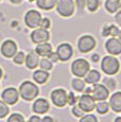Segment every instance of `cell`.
I'll return each mask as SVG.
<instances>
[{
    "label": "cell",
    "instance_id": "46",
    "mask_svg": "<svg viewBox=\"0 0 121 122\" xmlns=\"http://www.w3.org/2000/svg\"><path fill=\"white\" fill-rule=\"evenodd\" d=\"M2 76H3V71H2V69L0 68V80L2 79Z\"/></svg>",
    "mask_w": 121,
    "mask_h": 122
},
{
    "label": "cell",
    "instance_id": "19",
    "mask_svg": "<svg viewBox=\"0 0 121 122\" xmlns=\"http://www.w3.org/2000/svg\"><path fill=\"white\" fill-rule=\"evenodd\" d=\"M36 6L43 11H51L56 6L57 0H35Z\"/></svg>",
    "mask_w": 121,
    "mask_h": 122
},
{
    "label": "cell",
    "instance_id": "13",
    "mask_svg": "<svg viewBox=\"0 0 121 122\" xmlns=\"http://www.w3.org/2000/svg\"><path fill=\"white\" fill-rule=\"evenodd\" d=\"M91 96L96 101H105L109 96V89L103 84H95L91 89Z\"/></svg>",
    "mask_w": 121,
    "mask_h": 122
},
{
    "label": "cell",
    "instance_id": "7",
    "mask_svg": "<svg viewBox=\"0 0 121 122\" xmlns=\"http://www.w3.org/2000/svg\"><path fill=\"white\" fill-rule=\"evenodd\" d=\"M78 106L84 112H90L96 108V100L91 95L85 93L81 96L78 100Z\"/></svg>",
    "mask_w": 121,
    "mask_h": 122
},
{
    "label": "cell",
    "instance_id": "10",
    "mask_svg": "<svg viewBox=\"0 0 121 122\" xmlns=\"http://www.w3.org/2000/svg\"><path fill=\"white\" fill-rule=\"evenodd\" d=\"M56 54L59 56V61L62 62H67L69 61L73 55V48L70 44L63 43L60 44L56 49Z\"/></svg>",
    "mask_w": 121,
    "mask_h": 122
},
{
    "label": "cell",
    "instance_id": "32",
    "mask_svg": "<svg viewBox=\"0 0 121 122\" xmlns=\"http://www.w3.org/2000/svg\"><path fill=\"white\" fill-rule=\"evenodd\" d=\"M71 112H72V115H73V116L78 117V118H81V117H82L83 115L85 114V112H83L79 106H76V105H73V106H72V109H71Z\"/></svg>",
    "mask_w": 121,
    "mask_h": 122
},
{
    "label": "cell",
    "instance_id": "15",
    "mask_svg": "<svg viewBox=\"0 0 121 122\" xmlns=\"http://www.w3.org/2000/svg\"><path fill=\"white\" fill-rule=\"evenodd\" d=\"M49 108H50V105H49V102L44 98H39V99H36L33 103V106H32V109L33 112L37 115H44L46 114Z\"/></svg>",
    "mask_w": 121,
    "mask_h": 122
},
{
    "label": "cell",
    "instance_id": "42",
    "mask_svg": "<svg viewBox=\"0 0 121 122\" xmlns=\"http://www.w3.org/2000/svg\"><path fill=\"white\" fill-rule=\"evenodd\" d=\"M99 55H98V54H94V55H92L91 56V60L92 61H94V62H98V61H99Z\"/></svg>",
    "mask_w": 121,
    "mask_h": 122
},
{
    "label": "cell",
    "instance_id": "9",
    "mask_svg": "<svg viewBox=\"0 0 121 122\" xmlns=\"http://www.w3.org/2000/svg\"><path fill=\"white\" fill-rule=\"evenodd\" d=\"M30 38L34 44H41V43H47L50 38V33L48 30L43 29V28L38 27L36 29H34V31H32Z\"/></svg>",
    "mask_w": 121,
    "mask_h": 122
},
{
    "label": "cell",
    "instance_id": "1",
    "mask_svg": "<svg viewBox=\"0 0 121 122\" xmlns=\"http://www.w3.org/2000/svg\"><path fill=\"white\" fill-rule=\"evenodd\" d=\"M18 92H19V97H21V99H24L25 101H32L37 98L39 89L38 86L33 82L25 81L20 84Z\"/></svg>",
    "mask_w": 121,
    "mask_h": 122
},
{
    "label": "cell",
    "instance_id": "3",
    "mask_svg": "<svg viewBox=\"0 0 121 122\" xmlns=\"http://www.w3.org/2000/svg\"><path fill=\"white\" fill-rule=\"evenodd\" d=\"M90 70V65L84 58H78L71 64V72L76 78H84Z\"/></svg>",
    "mask_w": 121,
    "mask_h": 122
},
{
    "label": "cell",
    "instance_id": "6",
    "mask_svg": "<svg viewBox=\"0 0 121 122\" xmlns=\"http://www.w3.org/2000/svg\"><path fill=\"white\" fill-rule=\"evenodd\" d=\"M41 14L36 10H29L25 14V23L28 28L36 29L39 27L41 21Z\"/></svg>",
    "mask_w": 121,
    "mask_h": 122
},
{
    "label": "cell",
    "instance_id": "5",
    "mask_svg": "<svg viewBox=\"0 0 121 122\" xmlns=\"http://www.w3.org/2000/svg\"><path fill=\"white\" fill-rule=\"evenodd\" d=\"M97 45L95 37L91 35H83L78 41V49L81 53H88L94 50Z\"/></svg>",
    "mask_w": 121,
    "mask_h": 122
},
{
    "label": "cell",
    "instance_id": "36",
    "mask_svg": "<svg viewBox=\"0 0 121 122\" xmlns=\"http://www.w3.org/2000/svg\"><path fill=\"white\" fill-rule=\"evenodd\" d=\"M104 82H105V86L108 89H114V88L116 87V82L114 81V80H111V79H105V80H104Z\"/></svg>",
    "mask_w": 121,
    "mask_h": 122
},
{
    "label": "cell",
    "instance_id": "21",
    "mask_svg": "<svg viewBox=\"0 0 121 122\" xmlns=\"http://www.w3.org/2000/svg\"><path fill=\"white\" fill-rule=\"evenodd\" d=\"M49 79V73L46 70H36L33 73V80L37 84H45Z\"/></svg>",
    "mask_w": 121,
    "mask_h": 122
},
{
    "label": "cell",
    "instance_id": "44",
    "mask_svg": "<svg viewBox=\"0 0 121 122\" xmlns=\"http://www.w3.org/2000/svg\"><path fill=\"white\" fill-rule=\"evenodd\" d=\"M114 122H121V117H117V118L115 119V121Z\"/></svg>",
    "mask_w": 121,
    "mask_h": 122
},
{
    "label": "cell",
    "instance_id": "49",
    "mask_svg": "<svg viewBox=\"0 0 121 122\" xmlns=\"http://www.w3.org/2000/svg\"><path fill=\"white\" fill-rule=\"evenodd\" d=\"M118 11H121V3H120V8H119V10H118Z\"/></svg>",
    "mask_w": 121,
    "mask_h": 122
},
{
    "label": "cell",
    "instance_id": "24",
    "mask_svg": "<svg viewBox=\"0 0 121 122\" xmlns=\"http://www.w3.org/2000/svg\"><path fill=\"white\" fill-rule=\"evenodd\" d=\"M109 108H111L109 104L105 101H100L98 104H96V111L100 115H105L109 111Z\"/></svg>",
    "mask_w": 121,
    "mask_h": 122
},
{
    "label": "cell",
    "instance_id": "12",
    "mask_svg": "<svg viewBox=\"0 0 121 122\" xmlns=\"http://www.w3.org/2000/svg\"><path fill=\"white\" fill-rule=\"evenodd\" d=\"M0 52L1 54L6 58H12L17 52V45L12 39H6L1 45L0 48Z\"/></svg>",
    "mask_w": 121,
    "mask_h": 122
},
{
    "label": "cell",
    "instance_id": "31",
    "mask_svg": "<svg viewBox=\"0 0 121 122\" xmlns=\"http://www.w3.org/2000/svg\"><path fill=\"white\" fill-rule=\"evenodd\" d=\"M76 102H78V98L76 97V95L72 91L69 92L68 96H67V104H69L70 106H73V105H76Z\"/></svg>",
    "mask_w": 121,
    "mask_h": 122
},
{
    "label": "cell",
    "instance_id": "17",
    "mask_svg": "<svg viewBox=\"0 0 121 122\" xmlns=\"http://www.w3.org/2000/svg\"><path fill=\"white\" fill-rule=\"evenodd\" d=\"M108 104L115 112H121V91H117L111 96Z\"/></svg>",
    "mask_w": 121,
    "mask_h": 122
},
{
    "label": "cell",
    "instance_id": "11",
    "mask_svg": "<svg viewBox=\"0 0 121 122\" xmlns=\"http://www.w3.org/2000/svg\"><path fill=\"white\" fill-rule=\"evenodd\" d=\"M1 98L2 101H4L8 105H14L19 100V92L14 87H9L2 91Z\"/></svg>",
    "mask_w": 121,
    "mask_h": 122
},
{
    "label": "cell",
    "instance_id": "37",
    "mask_svg": "<svg viewBox=\"0 0 121 122\" xmlns=\"http://www.w3.org/2000/svg\"><path fill=\"white\" fill-rule=\"evenodd\" d=\"M102 35L104 37L109 36V25H106L103 27V29H102Z\"/></svg>",
    "mask_w": 121,
    "mask_h": 122
},
{
    "label": "cell",
    "instance_id": "47",
    "mask_svg": "<svg viewBox=\"0 0 121 122\" xmlns=\"http://www.w3.org/2000/svg\"><path fill=\"white\" fill-rule=\"evenodd\" d=\"M118 39L121 41V30H119V33H118Z\"/></svg>",
    "mask_w": 121,
    "mask_h": 122
},
{
    "label": "cell",
    "instance_id": "28",
    "mask_svg": "<svg viewBox=\"0 0 121 122\" xmlns=\"http://www.w3.org/2000/svg\"><path fill=\"white\" fill-rule=\"evenodd\" d=\"M13 61H14L15 64L22 65L25 61V54L22 52V51H20V52H16V54L13 56Z\"/></svg>",
    "mask_w": 121,
    "mask_h": 122
},
{
    "label": "cell",
    "instance_id": "18",
    "mask_svg": "<svg viewBox=\"0 0 121 122\" xmlns=\"http://www.w3.org/2000/svg\"><path fill=\"white\" fill-rule=\"evenodd\" d=\"M25 66L28 69H35L39 65V58L38 55L35 52H30L28 55H25Z\"/></svg>",
    "mask_w": 121,
    "mask_h": 122
},
{
    "label": "cell",
    "instance_id": "4",
    "mask_svg": "<svg viewBox=\"0 0 121 122\" xmlns=\"http://www.w3.org/2000/svg\"><path fill=\"white\" fill-rule=\"evenodd\" d=\"M76 10V3L73 0H57L56 12L62 17H70Z\"/></svg>",
    "mask_w": 121,
    "mask_h": 122
},
{
    "label": "cell",
    "instance_id": "22",
    "mask_svg": "<svg viewBox=\"0 0 121 122\" xmlns=\"http://www.w3.org/2000/svg\"><path fill=\"white\" fill-rule=\"evenodd\" d=\"M121 0H106L105 1V10L108 12L109 14H115L116 12H118L120 8Z\"/></svg>",
    "mask_w": 121,
    "mask_h": 122
},
{
    "label": "cell",
    "instance_id": "34",
    "mask_svg": "<svg viewBox=\"0 0 121 122\" xmlns=\"http://www.w3.org/2000/svg\"><path fill=\"white\" fill-rule=\"evenodd\" d=\"M51 25V21L49 18H41V21H40V25H39V27L43 28V29H46L48 30L49 28H50Z\"/></svg>",
    "mask_w": 121,
    "mask_h": 122
},
{
    "label": "cell",
    "instance_id": "38",
    "mask_svg": "<svg viewBox=\"0 0 121 122\" xmlns=\"http://www.w3.org/2000/svg\"><path fill=\"white\" fill-rule=\"evenodd\" d=\"M49 60H50L52 63H55V62H57V61H59V56H57L56 53L52 52L50 54V56H49Z\"/></svg>",
    "mask_w": 121,
    "mask_h": 122
},
{
    "label": "cell",
    "instance_id": "41",
    "mask_svg": "<svg viewBox=\"0 0 121 122\" xmlns=\"http://www.w3.org/2000/svg\"><path fill=\"white\" fill-rule=\"evenodd\" d=\"M41 122H54V120H53L52 117L46 116V117H44V118L41 119Z\"/></svg>",
    "mask_w": 121,
    "mask_h": 122
},
{
    "label": "cell",
    "instance_id": "29",
    "mask_svg": "<svg viewBox=\"0 0 121 122\" xmlns=\"http://www.w3.org/2000/svg\"><path fill=\"white\" fill-rule=\"evenodd\" d=\"M6 122H25V118L22 115L18 114V112H14L8 118Z\"/></svg>",
    "mask_w": 121,
    "mask_h": 122
},
{
    "label": "cell",
    "instance_id": "27",
    "mask_svg": "<svg viewBox=\"0 0 121 122\" xmlns=\"http://www.w3.org/2000/svg\"><path fill=\"white\" fill-rule=\"evenodd\" d=\"M9 112H10V108H9L8 104L4 101L0 100V119L6 117L9 115Z\"/></svg>",
    "mask_w": 121,
    "mask_h": 122
},
{
    "label": "cell",
    "instance_id": "8",
    "mask_svg": "<svg viewBox=\"0 0 121 122\" xmlns=\"http://www.w3.org/2000/svg\"><path fill=\"white\" fill-rule=\"evenodd\" d=\"M67 96H68V93L66 92L65 89L57 88L51 92L50 97L52 103L56 107H64L67 104Z\"/></svg>",
    "mask_w": 121,
    "mask_h": 122
},
{
    "label": "cell",
    "instance_id": "33",
    "mask_svg": "<svg viewBox=\"0 0 121 122\" xmlns=\"http://www.w3.org/2000/svg\"><path fill=\"white\" fill-rule=\"evenodd\" d=\"M118 33H119V28L115 25H109V36L116 37L118 36Z\"/></svg>",
    "mask_w": 121,
    "mask_h": 122
},
{
    "label": "cell",
    "instance_id": "16",
    "mask_svg": "<svg viewBox=\"0 0 121 122\" xmlns=\"http://www.w3.org/2000/svg\"><path fill=\"white\" fill-rule=\"evenodd\" d=\"M35 53L38 56H43V57H49L50 54L52 53V46L48 43H41L37 44L35 48Z\"/></svg>",
    "mask_w": 121,
    "mask_h": 122
},
{
    "label": "cell",
    "instance_id": "2",
    "mask_svg": "<svg viewBox=\"0 0 121 122\" xmlns=\"http://www.w3.org/2000/svg\"><path fill=\"white\" fill-rule=\"evenodd\" d=\"M101 69L107 76H114L120 70V63L114 55H107L102 58Z\"/></svg>",
    "mask_w": 121,
    "mask_h": 122
},
{
    "label": "cell",
    "instance_id": "39",
    "mask_svg": "<svg viewBox=\"0 0 121 122\" xmlns=\"http://www.w3.org/2000/svg\"><path fill=\"white\" fill-rule=\"evenodd\" d=\"M115 20H116V22H117L118 25H121V11L116 12V15H115Z\"/></svg>",
    "mask_w": 121,
    "mask_h": 122
},
{
    "label": "cell",
    "instance_id": "14",
    "mask_svg": "<svg viewBox=\"0 0 121 122\" xmlns=\"http://www.w3.org/2000/svg\"><path fill=\"white\" fill-rule=\"evenodd\" d=\"M105 50L109 55H119L121 54V41L116 37H111L105 43Z\"/></svg>",
    "mask_w": 121,
    "mask_h": 122
},
{
    "label": "cell",
    "instance_id": "35",
    "mask_svg": "<svg viewBox=\"0 0 121 122\" xmlns=\"http://www.w3.org/2000/svg\"><path fill=\"white\" fill-rule=\"evenodd\" d=\"M74 3L80 11H83L86 8V0H76Z\"/></svg>",
    "mask_w": 121,
    "mask_h": 122
},
{
    "label": "cell",
    "instance_id": "26",
    "mask_svg": "<svg viewBox=\"0 0 121 122\" xmlns=\"http://www.w3.org/2000/svg\"><path fill=\"white\" fill-rule=\"evenodd\" d=\"M39 67H40V69L49 71V70L52 69V62H51L49 58L44 57L43 60L39 61Z\"/></svg>",
    "mask_w": 121,
    "mask_h": 122
},
{
    "label": "cell",
    "instance_id": "20",
    "mask_svg": "<svg viewBox=\"0 0 121 122\" xmlns=\"http://www.w3.org/2000/svg\"><path fill=\"white\" fill-rule=\"evenodd\" d=\"M85 78V83L89 84V85H95L101 79V73H100L98 70H89L87 72V74L84 76Z\"/></svg>",
    "mask_w": 121,
    "mask_h": 122
},
{
    "label": "cell",
    "instance_id": "23",
    "mask_svg": "<svg viewBox=\"0 0 121 122\" xmlns=\"http://www.w3.org/2000/svg\"><path fill=\"white\" fill-rule=\"evenodd\" d=\"M71 86H72V88L76 91L82 92L85 89V81H83L81 78L72 79V81H71Z\"/></svg>",
    "mask_w": 121,
    "mask_h": 122
},
{
    "label": "cell",
    "instance_id": "40",
    "mask_svg": "<svg viewBox=\"0 0 121 122\" xmlns=\"http://www.w3.org/2000/svg\"><path fill=\"white\" fill-rule=\"evenodd\" d=\"M29 122H41V119L39 116H31L29 119Z\"/></svg>",
    "mask_w": 121,
    "mask_h": 122
},
{
    "label": "cell",
    "instance_id": "25",
    "mask_svg": "<svg viewBox=\"0 0 121 122\" xmlns=\"http://www.w3.org/2000/svg\"><path fill=\"white\" fill-rule=\"evenodd\" d=\"M100 6V0H86V8L89 12H96Z\"/></svg>",
    "mask_w": 121,
    "mask_h": 122
},
{
    "label": "cell",
    "instance_id": "43",
    "mask_svg": "<svg viewBox=\"0 0 121 122\" xmlns=\"http://www.w3.org/2000/svg\"><path fill=\"white\" fill-rule=\"evenodd\" d=\"M10 2L13 4H19L22 2V0H10Z\"/></svg>",
    "mask_w": 121,
    "mask_h": 122
},
{
    "label": "cell",
    "instance_id": "30",
    "mask_svg": "<svg viewBox=\"0 0 121 122\" xmlns=\"http://www.w3.org/2000/svg\"><path fill=\"white\" fill-rule=\"evenodd\" d=\"M80 122H99L98 118L95 115L88 114V115H83L80 118Z\"/></svg>",
    "mask_w": 121,
    "mask_h": 122
},
{
    "label": "cell",
    "instance_id": "45",
    "mask_svg": "<svg viewBox=\"0 0 121 122\" xmlns=\"http://www.w3.org/2000/svg\"><path fill=\"white\" fill-rule=\"evenodd\" d=\"M85 92H86V93H89V95H90V93H91V88H87Z\"/></svg>",
    "mask_w": 121,
    "mask_h": 122
},
{
    "label": "cell",
    "instance_id": "48",
    "mask_svg": "<svg viewBox=\"0 0 121 122\" xmlns=\"http://www.w3.org/2000/svg\"><path fill=\"white\" fill-rule=\"evenodd\" d=\"M28 1H30V2H33V1H35V0H28Z\"/></svg>",
    "mask_w": 121,
    "mask_h": 122
}]
</instances>
